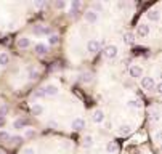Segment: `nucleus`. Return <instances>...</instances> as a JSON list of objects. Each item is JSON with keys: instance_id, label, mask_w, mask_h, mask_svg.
I'll return each instance as SVG.
<instances>
[{"instance_id": "c85d7f7f", "label": "nucleus", "mask_w": 162, "mask_h": 154, "mask_svg": "<svg viewBox=\"0 0 162 154\" xmlns=\"http://www.w3.org/2000/svg\"><path fill=\"white\" fill-rule=\"evenodd\" d=\"M23 154H34V148H26V149L23 151Z\"/></svg>"}, {"instance_id": "5701e85b", "label": "nucleus", "mask_w": 162, "mask_h": 154, "mask_svg": "<svg viewBox=\"0 0 162 154\" xmlns=\"http://www.w3.org/2000/svg\"><path fill=\"white\" fill-rule=\"evenodd\" d=\"M32 32H34L35 35H42V26H34Z\"/></svg>"}, {"instance_id": "1a4fd4ad", "label": "nucleus", "mask_w": 162, "mask_h": 154, "mask_svg": "<svg viewBox=\"0 0 162 154\" xmlns=\"http://www.w3.org/2000/svg\"><path fill=\"white\" fill-rule=\"evenodd\" d=\"M32 114H34V116H42V114H43V106L39 104V103H34V104H32Z\"/></svg>"}, {"instance_id": "ddd939ff", "label": "nucleus", "mask_w": 162, "mask_h": 154, "mask_svg": "<svg viewBox=\"0 0 162 154\" xmlns=\"http://www.w3.org/2000/svg\"><path fill=\"white\" fill-rule=\"evenodd\" d=\"M14 128H24L26 125H28V120L26 119H18V120H14Z\"/></svg>"}, {"instance_id": "9d476101", "label": "nucleus", "mask_w": 162, "mask_h": 154, "mask_svg": "<svg viewBox=\"0 0 162 154\" xmlns=\"http://www.w3.org/2000/svg\"><path fill=\"white\" fill-rule=\"evenodd\" d=\"M85 127V120L83 119H74L72 120V128L74 130H80V128H83Z\"/></svg>"}, {"instance_id": "f704fd0d", "label": "nucleus", "mask_w": 162, "mask_h": 154, "mask_svg": "<svg viewBox=\"0 0 162 154\" xmlns=\"http://www.w3.org/2000/svg\"><path fill=\"white\" fill-rule=\"evenodd\" d=\"M82 80H83V82H90V75H88V74L83 75V79H82Z\"/></svg>"}, {"instance_id": "72a5a7b5", "label": "nucleus", "mask_w": 162, "mask_h": 154, "mask_svg": "<svg viewBox=\"0 0 162 154\" xmlns=\"http://www.w3.org/2000/svg\"><path fill=\"white\" fill-rule=\"evenodd\" d=\"M3 125H5V117L0 116V127H3Z\"/></svg>"}, {"instance_id": "9b49d317", "label": "nucleus", "mask_w": 162, "mask_h": 154, "mask_svg": "<svg viewBox=\"0 0 162 154\" xmlns=\"http://www.w3.org/2000/svg\"><path fill=\"white\" fill-rule=\"evenodd\" d=\"M29 45H31V40H29L28 37H21L19 40H18V47L19 48H28Z\"/></svg>"}, {"instance_id": "423d86ee", "label": "nucleus", "mask_w": 162, "mask_h": 154, "mask_svg": "<svg viewBox=\"0 0 162 154\" xmlns=\"http://www.w3.org/2000/svg\"><path fill=\"white\" fill-rule=\"evenodd\" d=\"M136 35L138 37H146V35H149V26L148 24H140L136 29Z\"/></svg>"}, {"instance_id": "4be33fe9", "label": "nucleus", "mask_w": 162, "mask_h": 154, "mask_svg": "<svg viewBox=\"0 0 162 154\" xmlns=\"http://www.w3.org/2000/svg\"><path fill=\"white\" fill-rule=\"evenodd\" d=\"M48 34H52V29L47 28V26H42V35H48Z\"/></svg>"}, {"instance_id": "6ab92c4d", "label": "nucleus", "mask_w": 162, "mask_h": 154, "mask_svg": "<svg viewBox=\"0 0 162 154\" xmlns=\"http://www.w3.org/2000/svg\"><path fill=\"white\" fill-rule=\"evenodd\" d=\"M10 138H11V135L8 132H5V130L0 132V140H10Z\"/></svg>"}, {"instance_id": "f03ea898", "label": "nucleus", "mask_w": 162, "mask_h": 154, "mask_svg": "<svg viewBox=\"0 0 162 154\" xmlns=\"http://www.w3.org/2000/svg\"><path fill=\"white\" fill-rule=\"evenodd\" d=\"M128 74H130V77H133V79H141L143 77V68L141 66H130V69H128Z\"/></svg>"}, {"instance_id": "393cba45", "label": "nucleus", "mask_w": 162, "mask_h": 154, "mask_svg": "<svg viewBox=\"0 0 162 154\" xmlns=\"http://www.w3.org/2000/svg\"><path fill=\"white\" fill-rule=\"evenodd\" d=\"M92 140H93V138L90 137V135H87V137H85V140H83V141H85V146H87V148L92 144Z\"/></svg>"}, {"instance_id": "a878e982", "label": "nucleus", "mask_w": 162, "mask_h": 154, "mask_svg": "<svg viewBox=\"0 0 162 154\" xmlns=\"http://www.w3.org/2000/svg\"><path fill=\"white\" fill-rule=\"evenodd\" d=\"M56 8H59V10H63V8H66V2H56Z\"/></svg>"}, {"instance_id": "cd10ccee", "label": "nucleus", "mask_w": 162, "mask_h": 154, "mask_svg": "<svg viewBox=\"0 0 162 154\" xmlns=\"http://www.w3.org/2000/svg\"><path fill=\"white\" fill-rule=\"evenodd\" d=\"M42 96H45V93H43V88H42V90H39V92L34 95V98H42Z\"/></svg>"}, {"instance_id": "6e6552de", "label": "nucleus", "mask_w": 162, "mask_h": 154, "mask_svg": "<svg viewBox=\"0 0 162 154\" xmlns=\"http://www.w3.org/2000/svg\"><path fill=\"white\" fill-rule=\"evenodd\" d=\"M43 93H45V95H56V93H58V87H56V85H53V84H52V85H47V87H45V88H43Z\"/></svg>"}, {"instance_id": "2eb2a0df", "label": "nucleus", "mask_w": 162, "mask_h": 154, "mask_svg": "<svg viewBox=\"0 0 162 154\" xmlns=\"http://www.w3.org/2000/svg\"><path fill=\"white\" fill-rule=\"evenodd\" d=\"M10 61V56L7 53H0V66H7Z\"/></svg>"}, {"instance_id": "7ed1b4c3", "label": "nucleus", "mask_w": 162, "mask_h": 154, "mask_svg": "<svg viewBox=\"0 0 162 154\" xmlns=\"http://www.w3.org/2000/svg\"><path fill=\"white\" fill-rule=\"evenodd\" d=\"M141 87L145 90H148V92H151L156 87V80L152 77H141Z\"/></svg>"}, {"instance_id": "20e7f679", "label": "nucleus", "mask_w": 162, "mask_h": 154, "mask_svg": "<svg viewBox=\"0 0 162 154\" xmlns=\"http://www.w3.org/2000/svg\"><path fill=\"white\" fill-rule=\"evenodd\" d=\"M87 48H88L90 53H97V51L101 48V42L95 40V39H90V40L87 42Z\"/></svg>"}, {"instance_id": "4468645a", "label": "nucleus", "mask_w": 162, "mask_h": 154, "mask_svg": "<svg viewBox=\"0 0 162 154\" xmlns=\"http://www.w3.org/2000/svg\"><path fill=\"white\" fill-rule=\"evenodd\" d=\"M28 77H29L31 80H35V79L39 77V72L35 71L34 68H29V69H28Z\"/></svg>"}, {"instance_id": "b1692460", "label": "nucleus", "mask_w": 162, "mask_h": 154, "mask_svg": "<svg viewBox=\"0 0 162 154\" xmlns=\"http://www.w3.org/2000/svg\"><path fill=\"white\" fill-rule=\"evenodd\" d=\"M128 106L130 108H138L140 106V101H138V99H132V101H128Z\"/></svg>"}, {"instance_id": "dca6fc26", "label": "nucleus", "mask_w": 162, "mask_h": 154, "mask_svg": "<svg viewBox=\"0 0 162 154\" xmlns=\"http://www.w3.org/2000/svg\"><path fill=\"white\" fill-rule=\"evenodd\" d=\"M148 19L149 21H159V11H149L148 13Z\"/></svg>"}, {"instance_id": "c756f323", "label": "nucleus", "mask_w": 162, "mask_h": 154, "mask_svg": "<svg viewBox=\"0 0 162 154\" xmlns=\"http://www.w3.org/2000/svg\"><path fill=\"white\" fill-rule=\"evenodd\" d=\"M34 135H35L34 130H28V132H26V137H28V138H32Z\"/></svg>"}, {"instance_id": "39448f33", "label": "nucleus", "mask_w": 162, "mask_h": 154, "mask_svg": "<svg viewBox=\"0 0 162 154\" xmlns=\"http://www.w3.org/2000/svg\"><path fill=\"white\" fill-rule=\"evenodd\" d=\"M83 18H85V21H88L90 24H95L98 21V13L88 10V11H85V13H83Z\"/></svg>"}, {"instance_id": "f8f14e48", "label": "nucleus", "mask_w": 162, "mask_h": 154, "mask_svg": "<svg viewBox=\"0 0 162 154\" xmlns=\"http://www.w3.org/2000/svg\"><path fill=\"white\" fill-rule=\"evenodd\" d=\"M34 50H35V53H37V55H45V53H47V45H43V44H37Z\"/></svg>"}, {"instance_id": "412c9836", "label": "nucleus", "mask_w": 162, "mask_h": 154, "mask_svg": "<svg viewBox=\"0 0 162 154\" xmlns=\"http://www.w3.org/2000/svg\"><path fill=\"white\" fill-rule=\"evenodd\" d=\"M79 8H80V2L74 0L72 3H71V10H77V11H79Z\"/></svg>"}, {"instance_id": "2f4dec72", "label": "nucleus", "mask_w": 162, "mask_h": 154, "mask_svg": "<svg viewBox=\"0 0 162 154\" xmlns=\"http://www.w3.org/2000/svg\"><path fill=\"white\" fill-rule=\"evenodd\" d=\"M11 140H13V143H19V141H23V138L21 137H13Z\"/></svg>"}, {"instance_id": "f3484780", "label": "nucleus", "mask_w": 162, "mask_h": 154, "mask_svg": "<svg viewBox=\"0 0 162 154\" xmlns=\"http://www.w3.org/2000/svg\"><path fill=\"white\" fill-rule=\"evenodd\" d=\"M58 42H59V37H58V35H50V37H48V44H50V45H56Z\"/></svg>"}, {"instance_id": "aec40b11", "label": "nucleus", "mask_w": 162, "mask_h": 154, "mask_svg": "<svg viewBox=\"0 0 162 154\" xmlns=\"http://www.w3.org/2000/svg\"><path fill=\"white\" fill-rule=\"evenodd\" d=\"M125 42H127V44H133V34H132V32H128V34H125Z\"/></svg>"}, {"instance_id": "7c9ffc66", "label": "nucleus", "mask_w": 162, "mask_h": 154, "mask_svg": "<svg viewBox=\"0 0 162 154\" xmlns=\"http://www.w3.org/2000/svg\"><path fill=\"white\" fill-rule=\"evenodd\" d=\"M108 151H116V144L109 143V144H108Z\"/></svg>"}, {"instance_id": "a211bd4d", "label": "nucleus", "mask_w": 162, "mask_h": 154, "mask_svg": "<svg viewBox=\"0 0 162 154\" xmlns=\"http://www.w3.org/2000/svg\"><path fill=\"white\" fill-rule=\"evenodd\" d=\"M92 8H93V10H92V11H95V13H97V11L103 10V3H98V2H95V3L92 5Z\"/></svg>"}, {"instance_id": "473e14b6", "label": "nucleus", "mask_w": 162, "mask_h": 154, "mask_svg": "<svg viewBox=\"0 0 162 154\" xmlns=\"http://www.w3.org/2000/svg\"><path fill=\"white\" fill-rule=\"evenodd\" d=\"M154 92L161 93V84H156V87H154Z\"/></svg>"}, {"instance_id": "bb28decb", "label": "nucleus", "mask_w": 162, "mask_h": 154, "mask_svg": "<svg viewBox=\"0 0 162 154\" xmlns=\"http://www.w3.org/2000/svg\"><path fill=\"white\" fill-rule=\"evenodd\" d=\"M7 111H8V106H2V108H0V116H3V117H5Z\"/></svg>"}, {"instance_id": "f257e3e1", "label": "nucleus", "mask_w": 162, "mask_h": 154, "mask_svg": "<svg viewBox=\"0 0 162 154\" xmlns=\"http://www.w3.org/2000/svg\"><path fill=\"white\" fill-rule=\"evenodd\" d=\"M103 55H104L106 59H114L117 56V47H116V45H108V47H104Z\"/></svg>"}, {"instance_id": "0eeeda50", "label": "nucleus", "mask_w": 162, "mask_h": 154, "mask_svg": "<svg viewBox=\"0 0 162 154\" xmlns=\"http://www.w3.org/2000/svg\"><path fill=\"white\" fill-rule=\"evenodd\" d=\"M103 120H104V113L101 109H97L93 113V122L95 124H101Z\"/></svg>"}]
</instances>
